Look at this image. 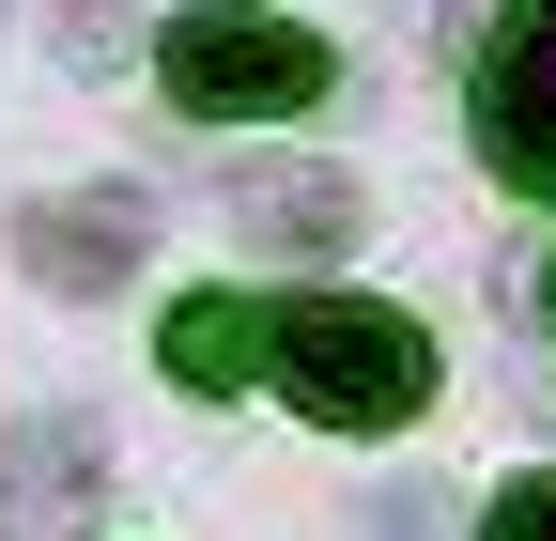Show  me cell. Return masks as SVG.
Listing matches in <instances>:
<instances>
[{
    "label": "cell",
    "instance_id": "cell-1",
    "mask_svg": "<svg viewBox=\"0 0 556 541\" xmlns=\"http://www.w3.org/2000/svg\"><path fill=\"white\" fill-rule=\"evenodd\" d=\"M278 387H294L325 433H402L417 402H433V341H417V310H387V294H294L278 310Z\"/></svg>",
    "mask_w": 556,
    "mask_h": 541
},
{
    "label": "cell",
    "instance_id": "cell-2",
    "mask_svg": "<svg viewBox=\"0 0 556 541\" xmlns=\"http://www.w3.org/2000/svg\"><path fill=\"white\" fill-rule=\"evenodd\" d=\"M155 78H170V109H201V124H294V109L340 78V62H325V32H294V16L201 0V16H170Z\"/></svg>",
    "mask_w": 556,
    "mask_h": 541
},
{
    "label": "cell",
    "instance_id": "cell-3",
    "mask_svg": "<svg viewBox=\"0 0 556 541\" xmlns=\"http://www.w3.org/2000/svg\"><path fill=\"white\" fill-rule=\"evenodd\" d=\"M479 155H495V186L556 201V0H510L495 32H479Z\"/></svg>",
    "mask_w": 556,
    "mask_h": 541
},
{
    "label": "cell",
    "instance_id": "cell-4",
    "mask_svg": "<svg viewBox=\"0 0 556 541\" xmlns=\"http://www.w3.org/2000/svg\"><path fill=\"white\" fill-rule=\"evenodd\" d=\"M93 511H109V433L78 402L0 433V541H93Z\"/></svg>",
    "mask_w": 556,
    "mask_h": 541
},
{
    "label": "cell",
    "instance_id": "cell-5",
    "mask_svg": "<svg viewBox=\"0 0 556 541\" xmlns=\"http://www.w3.org/2000/svg\"><path fill=\"white\" fill-rule=\"evenodd\" d=\"M139 248H155V201H139V186H62V201L16 217V263H31L47 294H124Z\"/></svg>",
    "mask_w": 556,
    "mask_h": 541
},
{
    "label": "cell",
    "instance_id": "cell-6",
    "mask_svg": "<svg viewBox=\"0 0 556 541\" xmlns=\"http://www.w3.org/2000/svg\"><path fill=\"white\" fill-rule=\"evenodd\" d=\"M217 201H232V232H248V248H294V263L356 248V217H371V201H356V171H325V155H248Z\"/></svg>",
    "mask_w": 556,
    "mask_h": 541
},
{
    "label": "cell",
    "instance_id": "cell-7",
    "mask_svg": "<svg viewBox=\"0 0 556 541\" xmlns=\"http://www.w3.org/2000/svg\"><path fill=\"white\" fill-rule=\"evenodd\" d=\"M155 372L201 387V402H217V387H263V372H278V310H263V294H170Z\"/></svg>",
    "mask_w": 556,
    "mask_h": 541
},
{
    "label": "cell",
    "instance_id": "cell-8",
    "mask_svg": "<svg viewBox=\"0 0 556 541\" xmlns=\"http://www.w3.org/2000/svg\"><path fill=\"white\" fill-rule=\"evenodd\" d=\"M139 32H124V0H62V62H78V78H109Z\"/></svg>",
    "mask_w": 556,
    "mask_h": 541
},
{
    "label": "cell",
    "instance_id": "cell-9",
    "mask_svg": "<svg viewBox=\"0 0 556 541\" xmlns=\"http://www.w3.org/2000/svg\"><path fill=\"white\" fill-rule=\"evenodd\" d=\"M479 541H556V464H541V480H510L495 511H479Z\"/></svg>",
    "mask_w": 556,
    "mask_h": 541
},
{
    "label": "cell",
    "instance_id": "cell-10",
    "mask_svg": "<svg viewBox=\"0 0 556 541\" xmlns=\"http://www.w3.org/2000/svg\"><path fill=\"white\" fill-rule=\"evenodd\" d=\"M526 310H541V325H556V248H541V294H526Z\"/></svg>",
    "mask_w": 556,
    "mask_h": 541
}]
</instances>
